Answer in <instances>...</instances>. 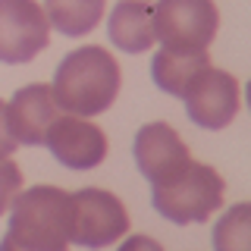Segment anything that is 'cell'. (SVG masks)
<instances>
[{"instance_id": "cell-1", "label": "cell", "mask_w": 251, "mask_h": 251, "mask_svg": "<svg viewBox=\"0 0 251 251\" xmlns=\"http://www.w3.org/2000/svg\"><path fill=\"white\" fill-rule=\"evenodd\" d=\"M10 229L0 251H63L73 229V195L57 185H31L16 192Z\"/></svg>"}, {"instance_id": "cell-2", "label": "cell", "mask_w": 251, "mask_h": 251, "mask_svg": "<svg viewBox=\"0 0 251 251\" xmlns=\"http://www.w3.org/2000/svg\"><path fill=\"white\" fill-rule=\"evenodd\" d=\"M123 85L120 63L113 53L98 44L78 47L60 60L57 73H53V100L60 110L75 116H98L110 110Z\"/></svg>"}, {"instance_id": "cell-3", "label": "cell", "mask_w": 251, "mask_h": 251, "mask_svg": "<svg viewBox=\"0 0 251 251\" xmlns=\"http://www.w3.org/2000/svg\"><path fill=\"white\" fill-rule=\"evenodd\" d=\"M223 195H226L223 176L210 163L198 160H188V167L179 170L176 176L151 185L154 210L176 226L204 223L223 204Z\"/></svg>"}, {"instance_id": "cell-4", "label": "cell", "mask_w": 251, "mask_h": 251, "mask_svg": "<svg viewBox=\"0 0 251 251\" xmlns=\"http://www.w3.org/2000/svg\"><path fill=\"white\" fill-rule=\"evenodd\" d=\"M151 16L154 41L176 50H207L220 25L214 0H157Z\"/></svg>"}, {"instance_id": "cell-5", "label": "cell", "mask_w": 251, "mask_h": 251, "mask_svg": "<svg viewBox=\"0 0 251 251\" xmlns=\"http://www.w3.org/2000/svg\"><path fill=\"white\" fill-rule=\"evenodd\" d=\"M129 232L126 204L107 188H78L73 195V229L69 245L107 248Z\"/></svg>"}, {"instance_id": "cell-6", "label": "cell", "mask_w": 251, "mask_h": 251, "mask_svg": "<svg viewBox=\"0 0 251 251\" xmlns=\"http://www.w3.org/2000/svg\"><path fill=\"white\" fill-rule=\"evenodd\" d=\"M50 44V22L35 0H0V63H31Z\"/></svg>"}, {"instance_id": "cell-7", "label": "cell", "mask_w": 251, "mask_h": 251, "mask_svg": "<svg viewBox=\"0 0 251 251\" xmlns=\"http://www.w3.org/2000/svg\"><path fill=\"white\" fill-rule=\"evenodd\" d=\"M188 120L201 129H226L239 113V82L226 69L204 66L182 91Z\"/></svg>"}, {"instance_id": "cell-8", "label": "cell", "mask_w": 251, "mask_h": 251, "mask_svg": "<svg viewBox=\"0 0 251 251\" xmlns=\"http://www.w3.org/2000/svg\"><path fill=\"white\" fill-rule=\"evenodd\" d=\"M47 151L53 160L69 170H94L107 157V135L85 116H57L44 135Z\"/></svg>"}, {"instance_id": "cell-9", "label": "cell", "mask_w": 251, "mask_h": 251, "mask_svg": "<svg viewBox=\"0 0 251 251\" xmlns=\"http://www.w3.org/2000/svg\"><path fill=\"white\" fill-rule=\"evenodd\" d=\"M132 154H135V167L141 170V176H145L151 185L176 176V173L185 170L188 160H192L188 145L167 123L141 126L135 141H132Z\"/></svg>"}, {"instance_id": "cell-10", "label": "cell", "mask_w": 251, "mask_h": 251, "mask_svg": "<svg viewBox=\"0 0 251 251\" xmlns=\"http://www.w3.org/2000/svg\"><path fill=\"white\" fill-rule=\"evenodd\" d=\"M57 100H53V91L50 85H25V88H19L10 98V104H6V123H10V132L13 138L19 141V145H28V148H38L44 145V135L47 129L53 126L57 120Z\"/></svg>"}, {"instance_id": "cell-11", "label": "cell", "mask_w": 251, "mask_h": 251, "mask_svg": "<svg viewBox=\"0 0 251 251\" xmlns=\"http://www.w3.org/2000/svg\"><path fill=\"white\" fill-rule=\"evenodd\" d=\"M110 44L126 53H145L154 44V16L151 6L141 0H120L107 22Z\"/></svg>"}, {"instance_id": "cell-12", "label": "cell", "mask_w": 251, "mask_h": 251, "mask_svg": "<svg viewBox=\"0 0 251 251\" xmlns=\"http://www.w3.org/2000/svg\"><path fill=\"white\" fill-rule=\"evenodd\" d=\"M204 66H210L207 50H176V47H163L151 60V78L160 91L173 94V98H182L188 82H192Z\"/></svg>"}, {"instance_id": "cell-13", "label": "cell", "mask_w": 251, "mask_h": 251, "mask_svg": "<svg viewBox=\"0 0 251 251\" xmlns=\"http://www.w3.org/2000/svg\"><path fill=\"white\" fill-rule=\"evenodd\" d=\"M107 0H44V16L60 35L82 38L104 19Z\"/></svg>"}, {"instance_id": "cell-14", "label": "cell", "mask_w": 251, "mask_h": 251, "mask_svg": "<svg viewBox=\"0 0 251 251\" xmlns=\"http://www.w3.org/2000/svg\"><path fill=\"white\" fill-rule=\"evenodd\" d=\"M19 188H22V170L16 167L10 157H0V217L10 210Z\"/></svg>"}, {"instance_id": "cell-15", "label": "cell", "mask_w": 251, "mask_h": 251, "mask_svg": "<svg viewBox=\"0 0 251 251\" xmlns=\"http://www.w3.org/2000/svg\"><path fill=\"white\" fill-rule=\"evenodd\" d=\"M16 148H19V141L13 138L10 123H6V104L0 100V157H10Z\"/></svg>"}]
</instances>
